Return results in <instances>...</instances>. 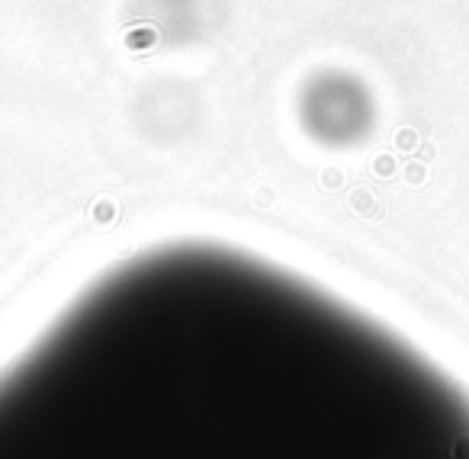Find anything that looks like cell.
Returning <instances> with one entry per match:
<instances>
[{"instance_id": "obj_1", "label": "cell", "mask_w": 469, "mask_h": 459, "mask_svg": "<svg viewBox=\"0 0 469 459\" xmlns=\"http://www.w3.org/2000/svg\"><path fill=\"white\" fill-rule=\"evenodd\" d=\"M0 459H469V392L319 283L174 241L0 373Z\"/></svg>"}]
</instances>
